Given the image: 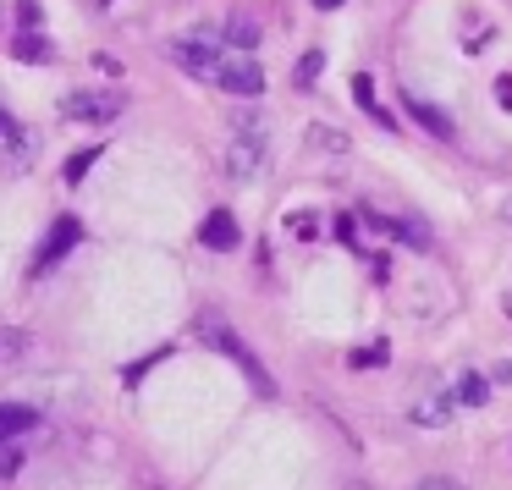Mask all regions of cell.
Masks as SVG:
<instances>
[{"label": "cell", "instance_id": "obj_1", "mask_svg": "<svg viewBox=\"0 0 512 490\" xmlns=\"http://www.w3.org/2000/svg\"><path fill=\"white\" fill-rule=\"evenodd\" d=\"M166 56L177 61L182 72H193L199 83H215V67H221L226 45H221V34H215V28H193V34L171 39V45H166Z\"/></svg>", "mask_w": 512, "mask_h": 490}, {"label": "cell", "instance_id": "obj_2", "mask_svg": "<svg viewBox=\"0 0 512 490\" xmlns=\"http://www.w3.org/2000/svg\"><path fill=\"white\" fill-rule=\"evenodd\" d=\"M122 111H127L122 89H78V94L61 100V116H67V122H83V127H111Z\"/></svg>", "mask_w": 512, "mask_h": 490}, {"label": "cell", "instance_id": "obj_3", "mask_svg": "<svg viewBox=\"0 0 512 490\" xmlns=\"http://www.w3.org/2000/svg\"><path fill=\"white\" fill-rule=\"evenodd\" d=\"M199 331H204V342H210V347H221V353H232V358H237V364H243V375H248V380H254V391H259V397H276V380H270V375H265V369H259V358H254V353H248V347H243V342H237V336H232V331H226V325H215V320H204V325H199Z\"/></svg>", "mask_w": 512, "mask_h": 490}, {"label": "cell", "instance_id": "obj_4", "mask_svg": "<svg viewBox=\"0 0 512 490\" xmlns=\"http://www.w3.org/2000/svg\"><path fill=\"white\" fill-rule=\"evenodd\" d=\"M215 89H226V94H243V100H254V94H265V72H259V61H248V56H232V50H226V56H221V67H215Z\"/></svg>", "mask_w": 512, "mask_h": 490}, {"label": "cell", "instance_id": "obj_5", "mask_svg": "<svg viewBox=\"0 0 512 490\" xmlns=\"http://www.w3.org/2000/svg\"><path fill=\"white\" fill-rule=\"evenodd\" d=\"M34 138L23 133V127L12 122V116L0 111V171H12V177H23L28 166H34Z\"/></svg>", "mask_w": 512, "mask_h": 490}, {"label": "cell", "instance_id": "obj_6", "mask_svg": "<svg viewBox=\"0 0 512 490\" xmlns=\"http://www.w3.org/2000/svg\"><path fill=\"white\" fill-rule=\"evenodd\" d=\"M83 243V226H78V215H61L56 226H50V237L39 243V259H34V276H45L50 265H61V259L72 254V248Z\"/></svg>", "mask_w": 512, "mask_h": 490}, {"label": "cell", "instance_id": "obj_7", "mask_svg": "<svg viewBox=\"0 0 512 490\" xmlns=\"http://www.w3.org/2000/svg\"><path fill=\"white\" fill-rule=\"evenodd\" d=\"M259 166H265V138H232V144H226V171H232L237 182L259 177Z\"/></svg>", "mask_w": 512, "mask_h": 490}, {"label": "cell", "instance_id": "obj_8", "mask_svg": "<svg viewBox=\"0 0 512 490\" xmlns=\"http://www.w3.org/2000/svg\"><path fill=\"white\" fill-rule=\"evenodd\" d=\"M237 237H243V232H237L232 210H210V215H204V226H199V243H204V248H215V254H232Z\"/></svg>", "mask_w": 512, "mask_h": 490}, {"label": "cell", "instance_id": "obj_9", "mask_svg": "<svg viewBox=\"0 0 512 490\" xmlns=\"http://www.w3.org/2000/svg\"><path fill=\"white\" fill-rule=\"evenodd\" d=\"M408 419L424 424V430H446V424H452V397H446V391H424V397H413Z\"/></svg>", "mask_w": 512, "mask_h": 490}, {"label": "cell", "instance_id": "obj_10", "mask_svg": "<svg viewBox=\"0 0 512 490\" xmlns=\"http://www.w3.org/2000/svg\"><path fill=\"white\" fill-rule=\"evenodd\" d=\"M39 424L34 408H23V402H0V441H17V435H28Z\"/></svg>", "mask_w": 512, "mask_h": 490}, {"label": "cell", "instance_id": "obj_11", "mask_svg": "<svg viewBox=\"0 0 512 490\" xmlns=\"http://www.w3.org/2000/svg\"><path fill=\"white\" fill-rule=\"evenodd\" d=\"M402 105H408V116L424 127V133H435V138H452V122H446V111H435V105H424L419 94H402Z\"/></svg>", "mask_w": 512, "mask_h": 490}, {"label": "cell", "instance_id": "obj_12", "mask_svg": "<svg viewBox=\"0 0 512 490\" xmlns=\"http://www.w3.org/2000/svg\"><path fill=\"white\" fill-rule=\"evenodd\" d=\"M221 45H226V50H254V45H259V23H254V17H232Z\"/></svg>", "mask_w": 512, "mask_h": 490}, {"label": "cell", "instance_id": "obj_13", "mask_svg": "<svg viewBox=\"0 0 512 490\" xmlns=\"http://www.w3.org/2000/svg\"><path fill=\"white\" fill-rule=\"evenodd\" d=\"M12 56H17V61H50V39L28 28V34H17V39H12Z\"/></svg>", "mask_w": 512, "mask_h": 490}, {"label": "cell", "instance_id": "obj_14", "mask_svg": "<svg viewBox=\"0 0 512 490\" xmlns=\"http://www.w3.org/2000/svg\"><path fill=\"white\" fill-rule=\"evenodd\" d=\"M353 100H358V105H364V111H369V116H375V122H380V127H397V122H391V116H386V111H380V100H375V83H369V78H364V72H358V78H353Z\"/></svg>", "mask_w": 512, "mask_h": 490}, {"label": "cell", "instance_id": "obj_15", "mask_svg": "<svg viewBox=\"0 0 512 490\" xmlns=\"http://www.w3.org/2000/svg\"><path fill=\"white\" fill-rule=\"evenodd\" d=\"M490 397V386L479 375H457V386H452V402H463V408H479V402Z\"/></svg>", "mask_w": 512, "mask_h": 490}, {"label": "cell", "instance_id": "obj_16", "mask_svg": "<svg viewBox=\"0 0 512 490\" xmlns=\"http://www.w3.org/2000/svg\"><path fill=\"white\" fill-rule=\"evenodd\" d=\"M23 353H28V331H17V325H0V364H17Z\"/></svg>", "mask_w": 512, "mask_h": 490}, {"label": "cell", "instance_id": "obj_17", "mask_svg": "<svg viewBox=\"0 0 512 490\" xmlns=\"http://www.w3.org/2000/svg\"><path fill=\"white\" fill-rule=\"evenodd\" d=\"M232 138H265V116H259V111H237L232 116Z\"/></svg>", "mask_w": 512, "mask_h": 490}, {"label": "cell", "instance_id": "obj_18", "mask_svg": "<svg viewBox=\"0 0 512 490\" xmlns=\"http://www.w3.org/2000/svg\"><path fill=\"white\" fill-rule=\"evenodd\" d=\"M94 160H100V149H78V155L67 160V182H72V188H78V182L89 177V166H94Z\"/></svg>", "mask_w": 512, "mask_h": 490}, {"label": "cell", "instance_id": "obj_19", "mask_svg": "<svg viewBox=\"0 0 512 490\" xmlns=\"http://www.w3.org/2000/svg\"><path fill=\"white\" fill-rule=\"evenodd\" d=\"M386 342H375V347H358V353H347V364L353 369H375V364H386Z\"/></svg>", "mask_w": 512, "mask_h": 490}, {"label": "cell", "instance_id": "obj_20", "mask_svg": "<svg viewBox=\"0 0 512 490\" xmlns=\"http://www.w3.org/2000/svg\"><path fill=\"white\" fill-rule=\"evenodd\" d=\"M320 67H325V56H320V50H309V56L298 61V78H292V83H298V89H314V78H320Z\"/></svg>", "mask_w": 512, "mask_h": 490}, {"label": "cell", "instance_id": "obj_21", "mask_svg": "<svg viewBox=\"0 0 512 490\" xmlns=\"http://www.w3.org/2000/svg\"><path fill=\"white\" fill-rule=\"evenodd\" d=\"M309 144H325V149H347V138H342V133H325V127H314V133H309Z\"/></svg>", "mask_w": 512, "mask_h": 490}, {"label": "cell", "instance_id": "obj_22", "mask_svg": "<svg viewBox=\"0 0 512 490\" xmlns=\"http://www.w3.org/2000/svg\"><path fill=\"white\" fill-rule=\"evenodd\" d=\"M17 17H23L28 28H34V23H39V0H23V6H17Z\"/></svg>", "mask_w": 512, "mask_h": 490}, {"label": "cell", "instance_id": "obj_23", "mask_svg": "<svg viewBox=\"0 0 512 490\" xmlns=\"http://www.w3.org/2000/svg\"><path fill=\"white\" fill-rule=\"evenodd\" d=\"M413 490H463L457 479H424V485H413Z\"/></svg>", "mask_w": 512, "mask_h": 490}, {"label": "cell", "instance_id": "obj_24", "mask_svg": "<svg viewBox=\"0 0 512 490\" xmlns=\"http://www.w3.org/2000/svg\"><path fill=\"white\" fill-rule=\"evenodd\" d=\"M496 100H501V105H512V78H501V83H496Z\"/></svg>", "mask_w": 512, "mask_h": 490}, {"label": "cell", "instance_id": "obj_25", "mask_svg": "<svg viewBox=\"0 0 512 490\" xmlns=\"http://www.w3.org/2000/svg\"><path fill=\"white\" fill-rule=\"evenodd\" d=\"M496 380H501V386H512V358H507V364H496Z\"/></svg>", "mask_w": 512, "mask_h": 490}, {"label": "cell", "instance_id": "obj_26", "mask_svg": "<svg viewBox=\"0 0 512 490\" xmlns=\"http://www.w3.org/2000/svg\"><path fill=\"white\" fill-rule=\"evenodd\" d=\"M314 6H320V12H336V6H342V0H314Z\"/></svg>", "mask_w": 512, "mask_h": 490}, {"label": "cell", "instance_id": "obj_27", "mask_svg": "<svg viewBox=\"0 0 512 490\" xmlns=\"http://www.w3.org/2000/svg\"><path fill=\"white\" fill-rule=\"evenodd\" d=\"M507 221H512V204H507Z\"/></svg>", "mask_w": 512, "mask_h": 490}]
</instances>
